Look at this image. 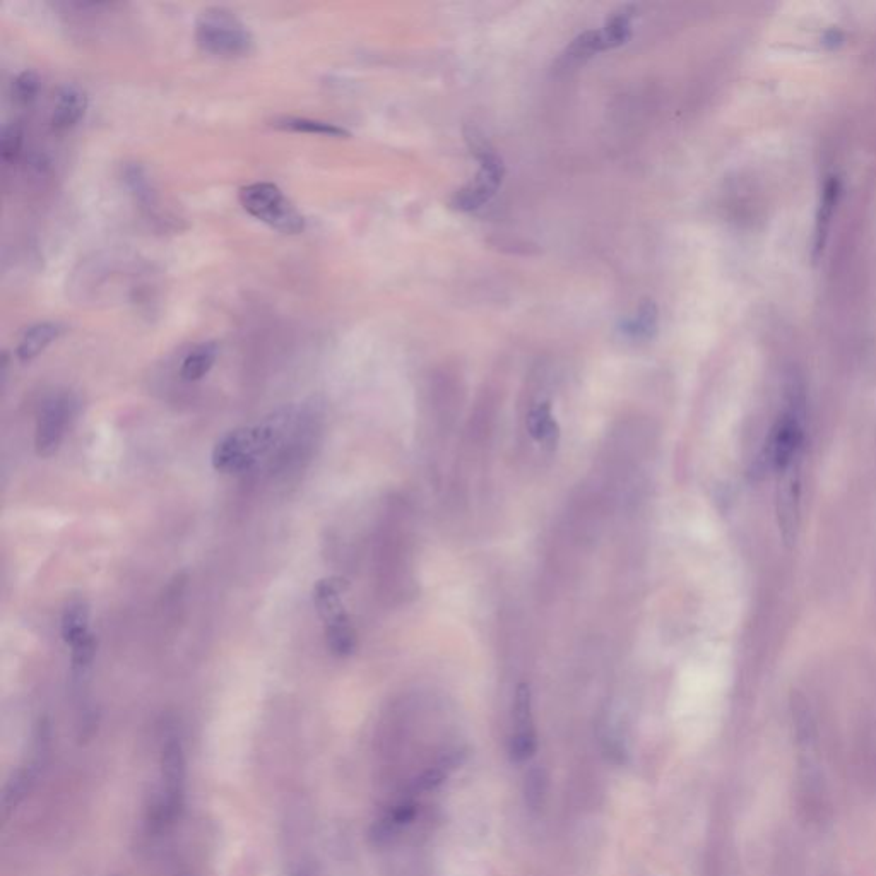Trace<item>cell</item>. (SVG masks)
Returning a JSON list of instances; mask_svg holds the SVG:
<instances>
[{"label":"cell","mask_w":876,"mask_h":876,"mask_svg":"<svg viewBox=\"0 0 876 876\" xmlns=\"http://www.w3.org/2000/svg\"><path fill=\"white\" fill-rule=\"evenodd\" d=\"M536 752V729L533 719L531 688L521 683L515 690L514 733L510 738V755L515 762H524Z\"/></svg>","instance_id":"30bf717a"},{"label":"cell","mask_w":876,"mask_h":876,"mask_svg":"<svg viewBox=\"0 0 876 876\" xmlns=\"http://www.w3.org/2000/svg\"><path fill=\"white\" fill-rule=\"evenodd\" d=\"M23 127L18 122H11L2 129L0 134V154L6 163L18 160L21 148H23Z\"/></svg>","instance_id":"ffe728a7"},{"label":"cell","mask_w":876,"mask_h":876,"mask_svg":"<svg viewBox=\"0 0 876 876\" xmlns=\"http://www.w3.org/2000/svg\"><path fill=\"white\" fill-rule=\"evenodd\" d=\"M60 632H62V639L69 647L79 640L93 635L91 628H89L88 604L84 601H72V603L67 604L66 610L62 613Z\"/></svg>","instance_id":"5bb4252c"},{"label":"cell","mask_w":876,"mask_h":876,"mask_svg":"<svg viewBox=\"0 0 876 876\" xmlns=\"http://www.w3.org/2000/svg\"><path fill=\"white\" fill-rule=\"evenodd\" d=\"M298 416L295 406H283L255 425L235 428L214 445L211 462L218 473H247L283 444Z\"/></svg>","instance_id":"6da1fadb"},{"label":"cell","mask_w":876,"mask_h":876,"mask_svg":"<svg viewBox=\"0 0 876 876\" xmlns=\"http://www.w3.org/2000/svg\"><path fill=\"white\" fill-rule=\"evenodd\" d=\"M471 146L481 166L476 177L456 192V196L452 199V206L462 213H471L492 201L493 197L497 196L505 177L504 161L488 146V143L474 137Z\"/></svg>","instance_id":"52a82bcc"},{"label":"cell","mask_w":876,"mask_h":876,"mask_svg":"<svg viewBox=\"0 0 876 876\" xmlns=\"http://www.w3.org/2000/svg\"><path fill=\"white\" fill-rule=\"evenodd\" d=\"M243 209L273 230L285 235H296L305 230V219L295 204L285 196L278 185L255 182L245 185L238 194Z\"/></svg>","instance_id":"277c9868"},{"label":"cell","mask_w":876,"mask_h":876,"mask_svg":"<svg viewBox=\"0 0 876 876\" xmlns=\"http://www.w3.org/2000/svg\"><path fill=\"white\" fill-rule=\"evenodd\" d=\"M196 42L202 52L221 59H240L254 52V35L235 12L206 7L197 16Z\"/></svg>","instance_id":"7a4b0ae2"},{"label":"cell","mask_w":876,"mask_h":876,"mask_svg":"<svg viewBox=\"0 0 876 876\" xmlns=\"http://www.w3.org/2000/svg\"><path fill=\"white\" fill-rule=\"evenodd\" d=\"M273 125L281 131L300 132V134L336 137V139L351 137V132L346 131L341 125L324 122V120L305 119V117H281V119L274 120Z\"/></svg>","instance_id":"2e32d148"},{"label":"cell","mask_w":876,"mask_h":876,"mask_svg":"<svg viewBox=\"0 0 876 876\" xmlns=\"http://www.w3.org/2000/svg\"><path fill=\"white\" fill-rule=\"evenodd\" d=\"M622 331L623 334H627L628 338L639 339V341L654 338L657 331L656 303L652 300H646L642 303L637 314L632 319H628L627 322H623Z\"/></svg>","instance_id":"ac0fdd59"},{"label":"cell","mask_w":876,"mask_h":876,"mask_svg":"<svg viewBox=\"0 0 876 876\" xmlns=\"http://www.w3.org/2000/svg\"><path fill=\"white\" fill-rule=\"evenodd\" d=\"M219 346L214 341L201 343L194 350L190 351L189 355L185 356L182 367H180V375L187 382H197L204 379L214 363L218 360Z\"/></svg>","instance_id":"4fadbf2b"},{"label":"cell","mask_w":876,"mask_h":876,"mask_svg":"<svg viewBox=\"0 0 876 876\" xmlns=\"http://www.w3.org/2000/svg\"><path fill=\"white\" fill-rule=\"evenodd\" d=\"M344 589L346 581L341 577L320 579L314 587L315 610L326 628L327 647L336 657H348L356 651L355 628L341 598Z\"/></svg>","instance_id":"3957f363"},{"label":"cell","mask_w":876,"mask_h":876,"mask_svg":"<svg viewBox=\"0 0 876 876\" xmlns=\"http://www.w3.org/2000/svg\"><path fill=\"white\" fill-rule=\"evenodd\" d=\"M160 777L158 817L161 823H172L184 810L185 788H187L184 743L177 734H168L161 745Z\"/></svg>","instance_id":"5b68a950"},{"label":"cell","mask_w":876,"mask_h":876,"mask_svg":"<svg viewBox=\"0 0 876 876\" xmlns=\"http://www.w3.org/2000/svg\"><path fill=\"white\" fill-rule=\"evenodd\" d=\"M40 93V77L33 71H24L12 81V98L19 105H31Z\"/></svg>","instance_id":"d6986e66"},{"label":"cell","mask_w":876,"mask_h":876,"mask_svg":"<svg viewBox=\"0 0 876 876\" xmlns=\"http://www.w3.org/2000/svg\"><path fill=\"white\" fill-rule=\"evenodd\" d=\"M805 444V432H803V418L798 399L794 397L793 403L779 418L770 432L767 440V461L776 469L777 474L788 473L798 469L801 450Z\"/></svg>","instance_id":"ba28073f"},{"label":"cell","mask_w":876,"mask_h":876,"mask_svg":"<svg viewBox=\"0 0 876 876\" xmlns=\"http://www.w3.org/2000/svg\"><path fill=\"white\" fill-rule=\"evenodd\" d=\"M113 876H122V875H113Z\"/></svg>","instance_id":"44dd1931"},{"label":"cell","mask_w":876,"mask_h":876,"mask_svg":"<svg viewBox=\"0 0 876 876\" xmlns=\"http://www.w3.org/2000/svg\"><path fill=\"white\" fill-rule=\"evenodd\" d=\"M79 401L69 391H54L43 399L35 430V450L38 457L55 456L64 442L67 428L76 416Z\"/></svg>","instance_id":"8992f818"},{"label":"cell","mask_w":876,"mask_h":876,"mask_svg":"<svg viewBox=\"0 0 876 876\" xmlns=\"http://www.w3.org/2000/svg\"><path fill=\"white\" fill-rule=\"evenodd\" d=\"M88 108V96L76 84H66L60 89L52 112V127L54 131H69L79 124Z\"/></svg>","instance_id":"8fae6325"},{"label":"cell","mask_w":876,"mask_h":876,"mask_svg":"<svg viewBox=\"0 0 876 876\" xmlns=\"http://www.w3.org/2000/svg\"><path fill=\"white\" fill-rule=\"evenodd\" d=\"M634 7H623L622 11L616 12L606 23L601 33L604 52L613 48L622 47L632 38V19H634Z\"/></svg>","instance_id":"e0dca14e"},{"label":"cell","mask_w":876,"mask_h":876,"mask_svg":"<svg viewBox=\"0 0 876 876\" xmlns=\"http://www.w3.org/2000/svg\"><path fill=\"white\" fill-rule=\"evenodd\" d=\"M527 432L539 444L548 445V447L557 445L558 438H560V427H558L555 416L551 413L550 403L538 404L529 411Z\"/></svg>","instance_id":"9a60e30c"},{"label":"cell","mask_w":876,"mask_h":876,"mask_svg":"<svg viewBox=\"0 0 876 876\" xmlns=\"http://www.w3.org/2000/svg\"><path fill=\"white\" fill-rule=\"evenodd\" d=\"M64 334V326L59 322H38L28 327L19 339L16 356L19 362H31L36 356L42 355L50 344Z\"/></svg>","instance_id":"7c38bea8"},{"label":"cell","mask_w":876,"mask_h":876,"mask_svg":"<svg viewBox=\"0 0 876 876\" xmlns=\"http://www.w3.org/2000/svg\"><path fill=\"white\" fill-rule=\"evenodd\" d=\"M48 750H50V728L47 721H43L36 729L35 740L31 745V752L24 758L18 769L14 770L11 779L7 781L4 791V815L6 818L16 811L24 798L31 793L38 777L42 774L43 767L47 764Z\"/></svg>","instance_id":"9c48e42d"}]
</instances>
